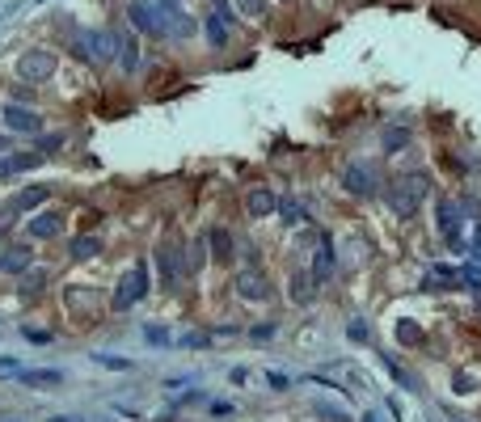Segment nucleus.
<instances>
[{"label": "nucleus", "mask_w": 481, "mask_h": 422, "mask_svg": "<svg viewBox=\"0 0 481 422\" xmlns=\"http://www.w3.org/2000/svg\"><path fill=\"white\" fill-rule=\"evenodd\" d=\"M460 283V271L456 267H444V262H435L431 271H426V279H422V287H431V292H448V287H456Z\"/></svg>", "instance_id": "nucleus-19"}, {"label": "nucleus", "mask_w": 481, "mask_h": 422, "mask_svg": "<svg viewBox=\"0 0 481 422\" xmlns=\"http://www.w3.org/2000/svg\"><path fill=\"white\" fill-rule=\"evenodd\" d=\"M165 13V38H178V42H186V38H194V30H199V22L186 13V5H174V9H160Z\"/></svg>", "instance_id": "nucleus-11"}, {"label": "nucleus", "mask_w": 481, "mask_h": 422, "mask_svg": "<svg viewBox=\"0 0 481 422\" xmlns=\"http://www.w3.org/2000/svg\"><path fill=\"white\" fill-rule=\"evenodd\" d=\"M397 338H401L405 346H418V342H422V330H418L414 321H397Z\"/></svg>", "instance_id": "nucleus-31"}, {"label": "nucleus", "mask_w": 481, "mask_h": 422, "mask_svg": "<svg viewBox=\"0 0 481 422\" xmlns=\"http://www.w3.org/2000/svg\"><path fill=\"white\" fill-rule=\"evenodd\" d=\"M426 190H431V178L426 174H405V178H397L393 186H389V211L397 220H410L414 211H418V203L426 199Z\"/></svg>", "instance_id": "nucleus-2"}, {"label": "nucleus", "mask_w": 481, "mask_h": 422, "mask_svg": "<svg viewBox=\"0 0 481 422\" xmlns=\"http://www.w3.org/2000/svg\"><path fill=\"white\" fill-rule=\"evenodd\" d=\"M119 38H123V30H76L72 56L85 64H110V60H119Z\"/></svg>", "instance_id": "nucleus-1"}, {"label": "nucleus", "mask_w": 481, "mask_h": 422, "mask_svg": "<svg viewBox=\"0 0 481 422\" xmlns=\"http://www.w3.org/2000/svg\"><path fill=\"white\" fill-rule=\"evenodd\" d=\"M148 292H152V279H148V258H140L135 267L127 271V279H119V287H115L110 304H115L119 312H127V308H131V304H140Z\"/></svg>", "instance_id": "nucleus-3"}, {"label": "nucleus", "mask_w": 481, "mask_h": 422, "mask_svg": "<svg viewBox=\"0 0 481 422\" xmlns=\"http://www.w3.org/2000/svg\"><path fill=\"white\" fill-rule=\"evenodd\" d=\"M0 178H9V169H5V161H0Z\"/></svg>", "instance_id": "nucleus-47"}, {"label": "nucleus", "mask_w": 481, "mask_h": 422, "mask_svg": "<svg viewBox=\"0 0 481 422\" xmlns=\"http://www.w3.org/2000/svg\"><path fill=\"white\" fill-rule=\"evenodd\" d=\"M144 338H148V342H169V334L160 330V326H148V330H144Z\"/></svg>", "instance_id": "nucleus-39"}, {"label": "nucleus", "mask_w": 481, "mask_h": 422, "mask_svg": "<svg viewBox=\"0 0 481 422\" xmlns=\"http://www.w3.org/2000/svg\"><path fill=\"white\" fill-rule=\"evenodd\" d=\"M60 380H64V372H56V367H22V372H17V385H26V389L60 385Z\"/></svg>", "instance_id": "nucleus-18"}, {"label": "nucleus", "mask_w": 481, "mask_h": 422, "mask_svg": "<svg viewBox=\"0 0 481 422\" xmlns=\"http://www.w3.org/2000/svg\"><path fill=\"white\" fill-rule=\"evenodd\" d=\"M317 279H312V271H296L292 275V300L296 304H312L317 300V287H312Z\"/></svg>", "instance_id": "nucleus-22"}, {"label": "nucleus", "mask_w": 481, "mask_h": 422, "mask_svg": "<svg viewBox=\"0 0 481 422\" xmlns=\"http://www.w3.org/2000/svg\"><path fill=\"white\" fill-rule=\"evenodd\" d=\"M93 363H101V367H110V372H131V359H119V355H93Z\"/></svg>", "instance_id": "nucleus-30"}, {"label": "nucleus", "mask_w": 481, "mask_h": 422, "mask_svg": "<svg viewBox=\"0 0 481 422\" xmlns=\"http://www.w3.org/2000/svg\"><path fill=\"white\" fill-rule=\"evenodd\" d=\"M56 68H60V56H56V51H47V47H30V51H22V56H17V76H22L26 85L51 81V76H56Z\"/></svg>", "instance_id": "nucleus-4"}, {"label": "nucleus", "mask_w": 481, "mask_h": 422, "mask_svg": "<svg viewBox=\"0 0 481 422\" xmlns=\"http://www.w3.org/2000/svg\"><path fill=\"white\" fill-rule=\"evenodd\" d=\"M203 342H207L203 334H186V338H182V346H203Z\"/></svg>", "instance_id": "nucleus-43"}, {"label": "nucleus", "mask_w": 481, "mask_h": 422, "mask_svg": "<svg viewBox=\"0 0 481 422\" xmlns=\"http://www.w3.org/2000/svg\"><path fill=\"white\" fill-rule=\"evenodd\" d=\"M97 253H101V241H97V237H76V241H72V258H76V262H89V258H97Z\"/></svg>", "instance_id": "nucleus-27"}, {"label": "nucleus", "mask_w": 481, "mask_h": 422, "mask_svg": "<svg viewBox=\"0 0 481 422\" xmlns=\"http://www.w3.org/2000/svg\"><path fill=\"white\" fill-rule=\"evenodd\" d=\"M330 275H334V241H330V237H321L317 258H312V279H317V283H326Z\"/></svg>", "instance_id": "nucleus-20"}, {"label": "nucleus", "mask_w": 481, "mask_h": 422, "mask_svg": "<svg viewBox=\"0 0 481 422\" xmlns=\"http://www.w3.org/2000/svg\"><path fill=\"white\" fill-rule=\"evenodd\" d=\"M279 216H283V224L296 228V224H304V207H300L296 199H283V203H279Z\"/></svg>", "instance_id": "nucleus-29"}, {"label": "nucleus", "mask_w": 481, "mask_h": 422, "mask_svg": "<svg viewBox=\"0 0 481 422\" xmlns=\"http://www.w3.org/2000/svg\"><path fill=\"white\" fill-rule=\"evenodd\" d=\"M237 296L241 300H271V283H266L258 271H241L237 275Z\"/></svg>", "instance_id": "nucleus-14"}, {"label": "nucleus", "mask_w": 481, "mask_h": 422, "mask_svg": "<svg viewBox=\"0 0 481 422\" xmlns=\"http://www.w3.org/2000/svg\"><path fill=\"white\" fill-rule=\"evenodd\" d=\"M460 283H469L473 292H481V271L477 267H460Z\"/></svg>", "instance_id": "nucleus-36"}, {"label": "nucleus", "mask_w": 481, "mask_h": 422, "mask_svg": "<svg viewBox=\"0 0 481 422\" xmlns=\"http://www.w3.org/2000/svg\"><path fill=\"white\" fill-rule=\"evenodd\" d=\"M435 220H439V233L448 241V249L464 253V228H460V203L456 199H439L435 203Z\"/></svg>", "instance_id": "nucleus-5"}, {"label": "nucleus", "mask_w": 481, "mask_h": 422, "mask_svg": "<svg viewBox=\"0 0 481 422\" xmlns=\"http://www.w3.org/2000/svg\"><path fill=\"white\" fill-rule=\"evenodd\" d=\"M346 338H351V342H367V338H371V330H367L363 316H355V321L346 326Z\"/></svg>", "instance_id": "nucleus-33"}, {"label": "nucleus", "mask_w": 481, "mask_h": 422, "mask_svg": "<svg viewBox=\"0 0 481 422\" xmlns=\"http://www.w3.org/2000/svg\"><path fill=\"white\" fill-rule=\"evenodd\" d=\"M0 372L17 376V372H22V359H13V355H0Z\"/></svg>", "instance_id": "nucleus-37"}, {"label": "nucleus", "mask_w": 481, "mask_h": 422, "mask_svg": "<svg viewBox=\"0 0 481 422\" xmlns=\"http://www.w3.org/2000/svg\"><path fill=\"white\" fill-rule=\"evenodd\" d=\"M51 422H81V418H72V414H60V418H51Z\"/></svg>", "instance_id": "nucleus-45"}, {"label": "nucleus", "mask_w": 481, "mask_h": 422, "mask_svg": "<svg viewBox=\"0 0 481 422\" xmlns=\"http://www.w3.org/2000/svg\"><path fill=\"white\" fill-rule=\"evenodd\" d=\"M26 228H30L34 241H51V237L64 233V216H60V211H38V216H34Z\"/></svg>", "instance_id": "nucleus-13"}, {"label": "nucleus", "mask_w": 481, "mask_h": 422, "mask_svg": "<svg viewBox=\"0 0 481 422\" xmlns=\"http://www.w3.org/2000/svg\"><path fill=\"white\" fill-rule=\"evenodd\" d=\"M405 144H410V131H405V127L385 131V148H389V152H397V148H405Z\"/></svg>", "instance_id": "nucleus-34"}, {"label": "nucleus", "mask_w": 481, "mask_h": 422, "mask_svg": "<svg viewBox=\"0 0 481 422\" xmlns=\"http://www.w3.org/2000/svg\"><path fill=\"white\" fill-rule=\"evenodd\" d=\"M182 258H186V271H190V275H199V271H203V262L211 258V253H207V233H203V237H194V241L186 245V253H182Z\"/></svg>", "instance_id": "nucleus-24"}, {"label": "nucleus", "mask_w": 481, "mask_h": 422, "mask_svg": "<svg viewBox=\"0 0 481 422\" xmlns=\"http://www.w3.org/2000/svg\"><path fill=\"white\" fill-rule=\"evenodd\" d=\"M47 194H51V186H26V190H17L9 203H5V211H0V224H9L13 216H22V211H34V207H42L47 203Z\"/></svg>", "instance_id": "nucleus-9"}, {"label": "nucleus", "mask_w": 481, "mask_h": 422, "mask_svg": "<svg viewBox=\"0 0 481 422\" xmlns=\"http://www.w3.org/2000/svg\"><path fill=\"white\" fill-rule=\"evenodd\" d=\"M60 148H64V135H42V140H38V152H42V156H56Z\"/></svg>", "instance_id": "nucleus-35"}, {"label": "nucleus", "mask_w": 481, "mask_h": 422, "mask_svg": "<svg viewBox=\"0 0 481 422\" xmlns=\"http://www.w3.org/2000/svg\"><path fill=\"white\" fill-rule=\"evenodd\" d=\"M342 186L351 190V194H359V199H371V194H376V169H371V165H363V161H351L346 169H342Z\"/></svg>", "instance_id": "nucleus-7"}, {"label": "nucleus", "mask_w": 481, "mask_h": 422, "mask_svg": "<svg viewBox=\"0 0 481 422\" xmlns=\"http://www.w3.org/2000/svg\"><path fill=\"white\" fill-rule=\"evenodd\" d=\"M460 207L469 211V216H481V207H477V199H460Z\"/></svg>", "instance_id": "nucleus-41"}, {"label": "nucleus", "mask_w": 481, "mask_h": 422, "mask_svg": "<svg viewBox=\"0 0 481 422\" xmlns=\"http://www.w3.org/2000/svg\"><path fill=\"white\" fill-rule=\"evenodd\" d=\"M30 267H34L30 245H5V249H0V271H5V275H22Z\"/></svg>", "instance_id": "nucleus-12"}, {"label": "nucleus", "mask_w": 481, "mask_h": 422, "mask_svg": "<svg viewBox=\"0 0 481 422\" xmlns=\"http://www.w3.org/2000/svg\"><path fill=\"white\" fill-rule=\"evenodd\" d=\"M237 9H241V17H249V22H262L266 13H271V0H237Z\"/></svg>", "instance_id": "nucleus-28"}, {"label": "nucleus", "mask_w": 481, "mask_h": 422, "mask_svg": "<svg viewBox=\"0 0 481 422\" xmlns=\"http://www.w3.org/2000/svg\"><path fill=\"white\" fill-rule=\"evenodd\" d=\"M385 372H389V376H393V380H397V385H401L405 393H418V380H414V376L405 372V367H401V363H397L393 355H385Z\"/></svg>", "instance_id": "nucleus-26"}, {"label": "nucleus", "mask_w": 481, "mask_h": 422, "mask_svg": "<svg viewBox=\"0 0 481 422\" xmlns=\"http://www.w3.org/2000/svg\"><path fill=\"white\" fill-rule=\"evenodd\" d=\"M363 422H380V418H376V414H363Z\"/></svg>", "instance_id": "nucleus-46"}, {"label": "nucleus", "mask_w": 481, "mask_h": 422, "mask_svg": "<svg viewBox=\"0 0 481 422\" xmlns=\"http://www.w3.org/2000/svg\"><path fill=\"white\" fill-rule=\"evenodd\" d=\"M207 249H211V258H216V262H233L237 241H233L228 228H207Z\"/></svg>", "instance_id": "nucleus-16"}, {"label": "nucleus", "mask_w": 481, "mask_h": 422, "mask_svg": "<svg viewBox=\"0 0 481 422\" xmlns=\"http://www.w3.org/2000/svg\"><path fill=\"white\" fill-rule=\"evenodd\" d=\"M245 207H249V216H253V220H266V216H275V211H279V199L266 190V186H258V190L245 199Z\"/></svg>", "instance_id": "nucleus-17"}, {"label": "nucleus", "mask_w": 481, "mask_h": 422, "mask_svg": "<svg viewBox=\"0 0 481 422\" xmlns=\"http://www.w3.org/2000/svg\"><path fill=\"white\" fill-rule=\"evenodd\" d=\"M317 414L330 418V422H351V414H346L342 405H330V401H317Z\"/></svg>", "instance_id": "nucleus-32"}, {"label": "nucleus", "mask_w": 481, "mask_h": 422, "mask_svg": "<svg viewBox=\"0 0 481 422\" xmlns=\"http://www.w3.org/2000/svg\"><path fill=\"white\" fill-rule=\"evenodd\" d=\"M156 5H160V9H174V5H182V0H156Z\"/></svg>", "instance_id": "nucleus-44"}, {"label": "nucleus", "mask_w": 481, "mask_h": 422, "mask_svg": "<svg viewBox=\"0 0 481 422\" xmlns=\"http://www.w3.org/2000/svg\"><path fill=\"white\" fill-rule=\"evenodd\" d=\"M156 271H160V287H178V279H182V271H186V258L165 241L156 249Z\"/></svg>", "instance_id": "nucleus-10"}, {"label": "nucleus", "mask_w": 481, "mask_h": 422, "mask_svg": "<svg viewBox=\"0 0 481 422\" xmlns=\"http://www.w3.org/2000/svg\"><path fill=\"white\" fill-rule=\"evenodd\" d=\"M0 119H5V127L17 131V135H38L42 131V119L30 110V106H22V101H9L5 110H0Z\"/></svg>", "instance_id": "nucleus-8"}, {"label": "nucleus", "mask_w": 481, "mask_h": 422, "mask_svg": "<svg viewBox=\"0 0 481 422\" xmlns=\"http://www.w3.org/2000/svg\"><path fill=\"white\" fill-rule=\"evenodd\" d=\"M127 17H131V26L140 34H160V38H165V13H160L156 0H131Z\"/></svg>", "instance_id": "nucleus-6"}, {"label": "nucleus", "mask_w": 481, "mask_h": 422, "mask_svg": "<svg viewBox=\"0 0 481 422\" xmlns=\"http://www.w3.org/2000/svg\"><path fill=\"white\" fill-rule=\"evenodd\" d=\"M266 380H271V385H275V389H292V380H287V376H283V372H266Z\"/></svg>", "instance_id": "nucleus-40"}, {"label": "nucleus", "mask_w": 481, "mask_h": 422, "mask_svg": "<svg viewBox=\"0 0 481 422\" xmlns=\"http://www.w3.org/2000/svg\"><path fill=\"white\" fill-rule=\"evenodd\" d=\"M119 64H123V72H135V68H140V42H135V30H123V38H119Z\"/></svg>", "instance_id": "nucleus-21"}, {"label": "nucleus", "mask_w": 481, "mask_h": 422, "mask_svg": "<svg viewBox=\"0 0 481 422\" xmlns=\"http://www.w3.org/2000/svg\"><path fill=\"white\" fill-rule=\"evenodd\" d=\"M26 338L30 342H51V334H42V330H26Z\"/></svg>", "instance_id": "nucleus-42"}, {"label": "nucleus", "mask_w": 481, "mask_h": 422, "mask_svg": "<svg viewBox=\"0 0 481 422\" xmlns=\"http://www.w3.org/2000/svg\"><path fill=\"white\" fill-rule=\"evenodd\" d=\"M17 283H22V292H26V296H38V292L51 283V271H47V267H30V271H22V275H17Z\"/></svg>", "instance_id": "nucleus-23"}, {"label": "nucleus", "mask_w": 481, "mask_h": 422, "mask_svg": "<svg viewBox=\"0 0 481 422\" xmlns=\"http://www.w3.org/2000/svg\"><path fill=\"white\" fill-rule=\"evenodd\" d=\"M203 30H207V42L216 47V51H224V47H228V17H224L220 9H211V13L203 17Z\"/></svg>", "instance_id": "nucleus-15"}, {"label": "nucleus", "mask_w": 481, "mask_h": 422, "mask_svg": "<svg viewBox=\"0 0 481 422\" xmlns=\"http://www.w3.org/2000/svg\"><path fill=\"white\" fill-rule=\"evenodd\" d=\"M452 389H456V393H473V389H477V380H473V376H456V380H452Z\"/></svg>", "instance_id": "nucleus-38"}, {"label": "nucleus", "mask_w": 481, "mask_h": 422, "mask_svg": "<svg viewBox=\"0 0 481 422\" xmlns=\"http://www.w3.org/2000/svg\"><path fill=\"white\" fill-rule=\"evenodd\" d=\"M47 156L42 152H13V156H5V169L9 174H22V169H34V165H42Z\"/></svg>", "instance_id": "nucleus-25"}]
</instances>
